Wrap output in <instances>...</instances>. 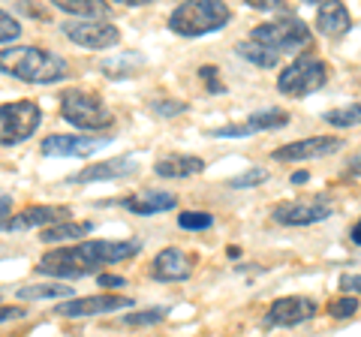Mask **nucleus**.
<instances>
[{"label":"nucleus","mask_w":361,"mask_h":337,"mask_svg":"<svg viewBox=\"0 0 361 337\" xmlns=\"http://www.w3.org/2000/svg\"><path fill=\"white\" fill-rule=\"evenodd\" d=\"M142 253V241H85V244H66L42 253L37 262V274L54 280H78L90 277L99 268L121 265L135 259Z\"/></svg>","instance_id":"nucleus-1"},{"label":"nucleus","mask_w":361,"mask_h":337,"mask_svg":"<svg viewBox=\"0 0 361 337\" xmlns=\"http://www.w3.org/2000/svg\"><path fill=\"white\" fill-rule=\"evenodd\" d=\"M0 73L25 85H58L70 75V63L39 46H9L0 51Z\"/></svg>","instance_id":"nucleus-2"},{"label":"nucleus","mask_w":361,"mask_h":337,"mask_svg":"<svg viewBox=\"0 0 361 337\" xmlns=\"http://www.w3.org/2000/svg\"><path fill=\"white\" fill-rule=\"evenodd\" d=\"M61 118L82 130V136H94V133H106L115 123L111 109L103 103V97L87 91V87H63L58 97Z\"/></svg>","instance_id":"nucleus-3"},{"label":"nucleus","mask_w":361,"mask_h":337,"mask_svg":"<svg viewBox=\"0 0 361 337\" xmlns=\"http://www.w3.org/2000/svg\"><path fill=\"white\" fill-rule=\"evenodd\" d=\"M232 21V9L220 4V0H190L169 13V30L178 37H205V33H217Z\"/></svg>","instance_id":"nucleus-4"},{"label":"nucleus","mask_w":361,"mask_h":337,"mask_svg":"<svg viewBox=\"0 0 361 337\" xmlns=\"http://www.w3.org/2000/svg\"><path fill=\"white\" fill-rule=\"evenodd\" d=\"M331 78V66L319 54H295L292 63H286L277 75V91L292 99H304L316 91H322Z\"/></svg>","instance_id":"nucleus-5"},{"label":"nucleus","mask_w":361,"mask_h":337,"mask_svg":"<svg viewBox=\"0 0 361 337\" xmlns=\"http://www.w3.org/2000/svg\"><path fill=\"white\" fill-rule=\"evenodd\" d=\"M250 42H259L277 54H301V49H307L313 42L310 27L295 16H280L274 21H262L250 30Z\"/></svg>","instance_id":"nucleus-6"},{"label":"nucleus","mask_w":361,"mask_h":337,"mask_svg":"<svg viewBox=\"0 0 361 337\" xmlns=\"http://www.w3.org/2000/svg\"><path fill=\"white\" fill-rule=\"evenodd\" d=\"M42 123V109L33 99H16V103L0 106V148H16V145L37 136Z\"/></svg>","instance_id":"nucleus-7"},{"label":"nucleus","mask_w":361,"mask_h":337,"mask_svg":"<svg viewBox=\"0 0 361 337\" xmlns=\"http://www.w3.org/2000/svg\"><path fill=\"white\" fill-rule=\"evenodd\" d=\"M61 33L70 42H75V46L90 49V51H109L121 42V30L106 18H87V21L70 18L61 25Z\"/></svg>","instance_id":"nucleus-8"},{"label":"nucleus","mask_w":361,"mask_h":337,"mask_svg":"<svg viewBox=\"0 0 361 337\" xmlns=\"http://www.w3.org/2000/svg\"><path fill=\"white\" fill-rule=\"evenodd\" d=\"M334 214V205L325 196H313V199H292V202H280L271 211V220L280 226H316L325 223Z\"/></svg>","instance_id":"nucleus-9"},{"label":"nucleus","mask_w":361,"mask_h":337,"mask_svg":"<svg viewBox=\"0 0 361 337\" xmlns=\"http://www.w3.org/2000/svg\"><path fill=\"white\" fill-rule=\"evenodd\" d=\"M133 298L130 295H115V292H97L87 298H66L54 307V317L63 319H87V317H106V313L130 310Z\"/></svg>","instance_id":"nucleus-10"},{"label":"nucleus","mask_w":361,"mask_h":337,"mask_svg":"<svg viewBox=\"0 0 361 337\" xmlns=\"http://www.w3.org/2000/svg\"><path fill=\"white\" fill-rule=\"evenodd\" d=\"M73 220V208L70 205H30L18 214H9L6 220H0V232H27V229H49L54 223Z\"/></svg>","instance_id":"nucleus-11"},{"label":"nucleus","mask_w":361,"mask_h":337,"mask_svg":"<svg viewBox=\"0 0 361 337\" xmlns=\"http://www.w3.org/2000/svg\"><path fill=\"white\" fill-rule=\"evenodd\" d=\"M316 305L313 298L307 295H286V298H277L271 301L268 310H265V325L268 329H295L301 322H310L316 317Z\"/></svg>","instance_id":"nucleus-12"},{"label":"nucleus","mask_w":361,"mask_h":337,"mask_svg":"<svg viewBox=\"0 0 361 337\" xmlns=\"http://www.w3.org/2000/svg\"><path fill=\"white\" fill-rule=\"evenodd\" d=\"M341 148H346V142L341 136H307V139L280 145L271 157L277 163H301V160H322V157H331Z\"/></svg>","instance_id":"nucleus-13"},{"label":"nucleus","mask_w":361,"mask_h":337,"mask_svg":"<svg viewBox=\"0 0 361 337\" xmlns=\"http://www.w3.org/2000/svg\"><path fill=\"white\" fill-rule=\"evenodd\" d=\"M109 145L106 136H63V133H51L39 142L42 157H70V160H85V157L103 151Z\"/></svg>","instance_id":"nucleus-14"},{"label":"nucleus","mask_w":361,"mask_h":337,"mask_svg":"<svg viewBox=\"0 0 361 337\" xmlns=\"http://www.w3.org/2000/svg\"><path fill=\"white\" fill-rule=\"evenodd\" d=\"M139 163L135 157H111V160L103 163H94V166H85L82 172H73L66 175V184H103V181H121V178H130Z\"/></svg>","instance_id":"nucleus-15"},{"label":"nucleus","mask_w":361,"mask_h":337,"mask_svg":"<svg viewBox=\"0 0 361 337\" xmlns=\"http://www.w3.org/2000/svg\"><path fill=\"white\" fill-rule=\"evenodd\" d=\"M193 268H196V259L187 250H180V247H166V250H160L154 256L151 277L160 280V283H180V280L193 277Z\"/></svg>","instance_id":"nucleus-16"},{"label":"nucleus","mask_w":361,"mask_h":337,"mask_svg":"<svg viewBox=\"0 0 361 337\" xmlns=\"http://www.w3.org/2000/svg\"><path fill=\"white\" fill-rule=\"evenodd\" d=\"M121 205L127 211H133V214L151 217V214H166V211H175L178 208V196L166 193V190H145V193L121 199Z\"/></svg>","instance_id":"nucleus-17"},{"label":"nucleus","mask_w":361,"mask_h":337,"mask_svg":"<svg viewBox=\"0 0 361 337\" xmlns=\"http://www.w3.org/2000/svg\"><path fill=\"white\" fill-rule=\"evenodd\" d=\"M316 30L322 37H343V33L353 30V16L341 0H331V4H316Z\"/></svg>","instance_id":"nucleus-18"},{"label":"nucleus","mask_w":361,"mask_h":337,"mask_svg":"<svg viewBox=\"0 0 361 337\" xmlns=\"http://www.w3.org/2000/svg\"><path fill=\"white\" fill-rule=\"evenodd\" d=\"M157 178H169V181H180V178H193L205 172V160L196 154H166L154 163Z\"/></svg>","instance_id":"nucleus-19"},{"label":"nucleus","mask_w":361,"mask_h":337,"mask_svg":"<svg viewBox=\"0 0 361 337\" xmlns=\"http://www.w3.org/2000/svg\"><path fill=\"white\" fill-rule=\"evenodd\" d=\"M94 232V223L90 220H63V223H54V226L42 229L39 232V241L42 244H73V241H85L87 235Z\"/></svg>","instance_id":"nucleus-20"},{"label":"nucleus","mask_w":361,"mask_h":337,"mask_svg":"<svg viewBox=\"0 0 361 337\" xmlns=\"http://www.w3.org/2000/svg\"><path fill=\"white\" fill-rule=\"evenodd\" d=\"M58 13L73 16V21H87V18H103L109 13V4L99 0H54L51 4Z\"/></svg>","instance_id":"nucleus-21"},{"label":"nucleus","mask_w":361,"mask_h":337,"mask_svg":"<svg viewBox=\"0 0 361 337\" xmlns=\"http://www.w3.org/2000/svg\"><path fill=\"white\" fill-rule=\"evenodd\" d=\"M145 66V54L139 51H123V54H111L99 63V70H103L109 78H133V73Z\"/></svg>","instance_id":"nucleus-22"},{"label":"nucleus","mask_w":361,"mask_h":337,"mask_svg":"<svg viewBox=\"0 0 361 337\" xmlns=\"http://www.w3.org/2000/svg\"><path fill=\"white\" fill-rule=\"evenodd\" d=\"M289 111L286 109H265V111H256V115H250L244 121V127L247 133H268V130H283L289 127Z\"/></svg>","instance_id":"nucleus-23"},{"label":"nucleus","mask_w":361,"mask_h":337,"mask_svg":"<svg viewBox=\"0 0 361 337\" xmlns=\"http://www.w3.org/2000/svg\"><path fill=\"white\" fill-rule=\"evenodd\" d=\"M235 51H238V58H244L253 66H262V70H274V66L280 63L277 51H271L265 46H259V42H250V39H241L238 46H235Z\"/></svg>","instance_id":"nucleus-24"},{"label":"nucleus","mask_w":361,"mask_h":337,"mask_svg":"<svg viewBox=\"0 0 361 337\" xmlns=\"http://www.w3.org/2000/svg\"><path fill=\"white\" fill-rule=\"evenodd\" d=\"M70 286L66 283H58V280H51V283H33V286H21L16 295L21 301H42V298H63L70 295Z\"/></svg>","instance_id":"nucleus-25"},{"label":"nucleus","mask_w":361,"mask_h":337,"mask_svg":"<svg viewBox=\"0 0 361 337\" xmlns=\"http://www.w3.org/2000/svg\"><path fill=\"white\" fill-rule=\"evenodd\" d=\"M325 123H331V127H341V130H353L358 127L361 121V106L358 103H349V106H341V109H331L322 115Z\"/></svg>","instance_id":"nucleus-26"},{"label":"nucleus","mask_w":361,"mask_h":337,"mask_svg":"<svg viewBox=\"0 0 361 337\" xmlns=\"http://www.w3.org/2000/svg\"><path fill=\"white\" fill-rule=\"evenodd\" d=\"M169 317V307H148V310H135L130 317H123L121 325H127V329H145V325H157Z\"/></svg>","instance_id":"nucleus-27"},{"label":"nucleus","mask_w":361,"mask_h":337,"mask_svg":"<svg viewBox=\"0 0 361 337\" xmlns=\"http://www.w3.org/2000/svg\"><path fill=\"white\" fill-rule=\"evenodd\" d=\"M214 226V214L208 211H180L178 214V229L184 232H205Z\"/></svg>","instance_id":"nucleus-28"},{"label":"nucleus","mask_w":361,"mask_h":337,"mask_svg":"<svg viewBox=\"0 0 361 337\" xmlns=\"http://www.w3.org/2000/svg\"><path fill=\"white\" fill-rule=\"evenodd\" d=\"M325 310H329L331 319H353L358 313V298L355 295H341V298L329 301V307Z\"/></svg>","instance_id":"nucleus-29"},{"label":"nucleus","mask_w":361,"mask_h":337,"mask_svg":"<svg viewBox=\"0 0 361 337\" xmlns=\"http://www.w3.org/2000/svg\"><path fill=\"white\" fill-rule=\"evenodd\" d=\"M190 106L184 103V99H172V97H163V99H154L151 103V111L157 118H178V115H184Z\"/></svg>","instance_id":"nucleus-30"},{"label":"nucleus","mask_w":361,"mask_h":337,"mask_svg":"<svg viewBox=\"0 0 361 337\" xmlns=\"http://www.w3.org/2000/svg\"><path fill=\"white\" fill-rule=\"evenodd\" d=\"M21 21L13 16V13H6V9H0V46H6V42H16L21 37Z\"/></svg>","instance_id":"nucleus-31"},{"label":"nucleus","mask_w":361,"mask_h":337,"mask_svg":"<svg viewBox=\"0 0 361 337\" xmlns=\"http://www.w3.org/2000/svg\"><path fill=\"white\" fill-rule=\"evenodd\" d=\"M265 181H268L265 168H247V172L229 178V187L232 190H250V187H259V184H265Z\"/></svg>","instance_id":"nucleus-32"},{"label":"nucleus","mask_w":361,"mask_h":337,"mask_svg":"<svg viewBox=\"0 0 361 337\" xmlns=\"http://www.w3.org/2000/svg\"><path fill=\"white\" fill-rule=\"evenodd\" d=\"M199 78H202V85L208 87V94H226L229 87H226V82L220 78V70L214 63L208 66H199Z\"/></svg>","instance_id":"nucleus-33"},{"label":"nucleus","mask_w":361,"mask_h":337,"mask_svg":"<svg viewBox=\"0 0 361 337\" xmlns=\"http://www.w3.org/2000/svg\"><path fill=\"white\" fill-rule=\"evenodd\" d=\"M250 9H259V13H271V16H292L283 4H274V0H247Z\"/></svg>","instance_id":"nucleus-34"},{"label":"nucleus","mask_w":361,"mask_h":337,"mask_svg":"<svg viewBox=\"0 0 361 337\" xmlns=\"http://www.w3.org/2000/svg\"><path fill=\"white\" fill-rule=\"evenodd\" d=\"M358 283H361V280H358L355 271H353V274H343V277H341V292H343V295H355Z\"/></svg>","instance_id":"nucleus-35"},{"label":"nucleus","mask_w":361,"mask_h":337,"mask_svg":"<svg viewBox=\"0 0 361 337\" xmlns=\"http://www.w3.org/2000/svg\"><path fill=\"white\" fill-rule=\"evenodd\" d=\"M97 283H99V286H106V289H121V286H127V280L118 277V274H99V277H97Z\"/></svg>","instance_id":"nucleus-36"},{"label":"nucleus","mask_w":361,"mask_h":337,"mask_svg":"<svg viewBox=\"0 0 361 337\" xmlns=\"http://www.w3.org/2000/svg\"><path fill=\"white\" fill-rule=\"evenodd\" d=\"M21 317H27L25 307H0V322H16Z\"/></svg>","instance_id":"nucleus-37"},{"label":"nucleus","mask_w":361,"mask_h":337,"mask_svg":"<svg viewBox=\"0 0 361 337\" xmlns=\"http://www.w3.org/2000/svg\"><path fill=\"white\" fill-rule=\"evenodd\" d=\"M13 214V196H0V220Z\"/></svg>","instance_id":"nucleus-38"},{"label":"nucleus","mask_w":361,"mask_h":337,"mask_svg":"<svg viewBox=\"0 0 361 337\" xmlns=\"http://www.w3.org/2000/svg\"><path fill=\"white\" fill-rule=\"evenodd\" d=\"M349 241H353L355 247L361 244V223H358V220L353 223V229H349Z\"/></svg>","instance_id":"nucleus-39"},{"label":"nucleus","mask_w":361,"mask_h":337,"mask_svg":"<svg viewBox=\"0 0 361 337\" xmlns=\"http://www.w3.org/2000/svg\"><path fill=\"white\" fill-rule=\"evenodd\" d=\"M307 181H310L307 172H295V175H292V184H307Z\"/></svg>","instance_id":"nucleus-40"},{"label":"nucleus","mask_w":361,"mask_h":337,"mask_svg":"<svg viewBox=\"0 0 361 337\" xmlns=\"http://www.w3.org/2000/svg\"><path fill=\"white\" fill-rule=\"evenodd\" d=\"M226 253H229V259H238V256H241L238 247H229V250H226Z\"/></svg>","instance_id":"nucleus-41"}]
</instances>
